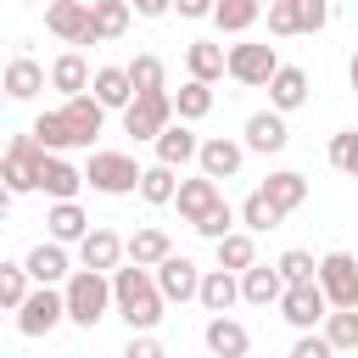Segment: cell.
Listing matches in <instances>:
<instances>
[{
	"label": "cell",
	"mask_w": 358,
	"mask_h": 358,
	"mask_svg": "<svg viewBox=\"0 0 358 358\" xmlns=\"http://www.w3.org/2000/svg\"><path fill=\"white\" fill-rule=\"evenodd\" d=\"M280 274H285V285L319 280V257H313V252H302V246H291V252H280Z\"/></svg>",
	"instance_id": "cell-41"
},
{
	"label": "cell",
	"mask_w": 358,
	"mask_h": 358,
	"mask_svg": "<svg viewBox=\"0 0 358 358\" xmlns=\"http://www.w3.org/2000/svg\"><path fill=\"white\" fill-rule=\"evenodd\" d=\"M134 6V17H162V11H173V0H129Z\"/></svg>",
	"instance_id": "cell-48"
},
{
	"label": "cell",
	"mask_w": 358,
	"mask_h": 358,
	"mask_svg": "<svg viewBox=\"0 0 358 358\" xmlns=\"http://www.w3.org/2000/svg\"><path fill=\"white\" fill-rule=\"evenodd\" d=\"M123 358H168V347H162L151 330H129V347H123Z\"/></svg>",
	"instance_id": "cell-45"
},
{
	"label": "cell",
	"mask_w": 358,
	"mask_h": 358,
	"mask_svg": "<svg viewBox=\"0 0 358 358\" xmlns=\"http://www.w3.org/2000/svg\"><path fill=\"white\" fill-rule=\"evenodd\" d=\"M45 235L62 241V246H78V241L90 235V213H84L78 201H50V213H45Z\"/></svg>",
	"instance_id": "cell-20"
},
{
	"label": "cell",
	"mask_w": 358,
	"mask_h": 358,
	"mask_svg": "<svg viewBox=\"0 0 358 358\" xmlns=\"http://www.w3.org/2000/svg\"><path fill=\"white\" fill-rule=\"evenodd\" d=\"M168 252H173V241H168V229H157V224H145V229L129 235V263H140V268H157Z\"/></svg>",
	"instance_id": "cell-30"
},
{
	"label": "cell",
	"mask_w": 358,
	"mask_h": 358,
	"mask_svg": "<svg viewBox=\"0 0 358 358\" xmlns=\"http://www.w3.org/2000/svg\"><path fill=\"white\" fill-rule=\"evenodd\" d=\"M291 358H336V341L324 330H302L296 347H291Z\"/></svg>",
	"instance_id": "cell-44"
},
{
	"label": "cell",
	"mask_w": 358,
	"mask_h": 358,
	"mask_svg": "<svg viewBox=\"0 0 358 358\" xmlns=\"http://www.w3.org/2000/svg\"><path fill=\"white\" fill-rule=\"evenodd\" d=\"M201 274H207V268H196V263L179 257V252H168V257L157 263V285H162L168 302H190V296H201Z\"/></svg>",
	"instance_id": "cell-13"
},
{
	"label": "cell",
	"mask_w": 358,
	"mask_h": 358,
	"mask_svg": "<svg viewBox=\"0 0 358 358\" xmlns=\"http://www.w3.org/2000/svg\"><path fill=\"white\" fill-rule=\"evenodd\" d=\"M22 263H28L34 285H67V280H73V263H67V246H62V241H39Z\"/></svg>",
	"instance_id": "cell-16"
},
{
	"label": "cell",
	"mask_w": 358,
	"mask_h": 358,
	"mask_svg": "<svg viewBox=\"0 0 358 358\" xmlns=\"http://www.w3.org/2000/svg\"><path fill=\"white\" fill-rule=\"evenodd\" d=\"M268 6L263 0H218V11H213V22H218V34H246L257 17H263Z\"/></svg>",
	"instance_id": "cell-33"
},
{
	"label": "cell",
	"mask_w": 358,
	"mask_h": 358,
	"mask_svg": "<svg viewBox=\"0 0 358 358\" xmlns=\"http://www.w3.org/2000/svg\"><path fill=\"white\" fill-rule=\"evenodd\" d=\"M67 291V319L78 324V330H95L117 302H112V274H101V268H73V280L62 285Z\"/></svg>",
	"instance_id": "cell-3"
},
{
	"label": "cell",
	"mask_w": 358,
	"mask_h": 358,
	"mask_svg": "<svg viewBox=\"0 0 358 358\" xmlns=\"http://www.w3.org/2000/svg\"><path fill=\"white\" fill-rule=\"evenodd\" d=\"M39 90H45V67L34 56H11L6 62V95L11 101H34Z\"/></svg>",
	"instance_id": "cell-29"
},
{
	"label": "cell",
	"mask_w": 358,
	"mask_h": 358,
	"mask_svg": "<svg viewBox=\"0 0 358 358\" xmlns=\"http://www.w3.org/2000/svg\"><path fill=\"white\" fill-rule=\"evenodd\" d=\"M45 162H50V151L39 145V134H34V129H28V134H11V145H6V157H0V179H6V190H11V196L39 190Z\"/></svg>",
	"instance_id": "cell-4"
},
{
	"label": "cell",
	"mask_w": 358,
	"mask_h": 358,
	"mask_svg": "<svg viewBox=\"0 0 358 358\" xmlns=\"http://www.w3.org/2000/svg\"><path fill=\"white\" fill-rule=\"evenodd\" d=\"M319 285L330 308H358V257L352 252H324L319 257Z\"/></svg>",
	"instance_id": "cell-11"
},
{
	"label": "cell",
	"mask_w": 358,
	"mask_h": 358,
	"mask_svg": "<svg viewBox=\"0 0 358 358\" xmlns=\"http://www.w3.org/2000/svg\"><path fill=\"white\" fill-rule=\"evenodd\" d=\"M78 185H90L84 179V168H73L62 151H50V162H45V179H39V190L50 196V201H73L78 196Z\"/></svg>",
	"instance_id": "cell-24"
},
{
	"label": "cell",
	"mask_w": 358,
	"mask_h": 358,
	"mask_svg": "<svg viewBox=\"0 0 358 358\" xmlns=\"http://www.w3.org/2000/svg\"><path fill=\"white\" fill-rule=\"evenodd\" d=\"M280 73V56L274 45H257V39H241L229 45V78L246 84V90H268V78Z\"/></svg>",
	"instance_id": "cell-9"
},
{
	"label": "cell",
	"mask_w": 358,
	"mask_h": 358,
	"mask_svg": "<svg viewBox=\"0 0 358 358\" xmlns=\"http://www.w3.org/2000/svg\"><path fill=\"white\" fill-rule=\"evenodd\" d=\"M173 112H179L185 123H201V117L213 112V84H201V78H185V84L173 90Z\"/></svg>",
	"instance_id": "cell-31"
},
{
	"label": "cell",
	"mask_w": 358,
	"mask_h": 358,
	"mask_svg": "<svg viewBox=\"0 0 358 358\" xmlns=\"http://www.w3.org/2000/svg\"><path fill=\"white\" fill-rule=\"evenodd\" d=\"M28 285H34V274H28V263H0V302L17 313L22 302H28Z\"/></svg>",
	"instance_id": "cell-37"
},
{
	"label": "cell",
	"mask_w": 358,
	"mask_h": 358,
	"mask_svg": "<svg viewBox=\"0 0 358 358\" xmlns=\"http://www.w3.org/2000/svg\"><path fill=\"white\" fill-rule=\"evenodd\" d=\"M173 201H179V218H185V224H196L207 207H218V201H224V190H218V179L196 173V179H179V196H173Z\"/></svg>",
	"instance_id": "cell-22"
},
{
	"label": "cell",
	"mask_w": 358,
	"mask_h": 358,
	"mask_svg": "<svg viewBox=\"0 0 358 358\" xmlns=\"http://www.w3.org/2000/svg\"><path fill=\"white\" fill-rule=\"evenodd\" d=\"M302 101H308V73L280 62V73L268 78V106H274V112H296Z\"/></svg>",
	"instance_id": "cell-27"
},
{
	"label": "cell",
	"mask_w": 358,
	"mask_h": 358,
	"mask_svg": "<svg viewBox=\"0 0 358 358\" xmlns=\"http://www.w3.org/2000/svg\"><path fill=\"white\" fill-rule=\"evenodd\" d=\"M185 67H190V78L218 84V78L229 73V50H224V45H213V39H190V45H185Z\"/></svg>",
	"instance_id": "cell-21"
},
{
	"label": "cell",
	"mask_w": 358,
	"mask_h": 358,
	"mask_svg": "<svg viewBox=\"0 0 358 358\" xmlns=\"http://www.w3.org/2000/svg\"><path fill=\"white\" fill-rule=\"evenodd\" d=\"M173 117H179V112H173V95H168V90H151V95H134V101L123 106V134H134V140H157Z\"/></svg>",
	"instance_id": "cell-8"
},
{
	"label": "cell",
	"mask_w": 358,
	"mask_h": 358,
	"mask_svg": "<svg viewBox=\"0 0 358 358\" xmlns=\"http://www.w3.org/2000/svg\"><path fill=\"white\" fill-rule=\"evenodd\" d=\"M347 84H352V95H358V50H352V62H347Z\"/></svg>",
	"instance_id": "cell-49"
},
{
	"label": "cell",
	"mask_w": 358,
	"mask_h": 358,
	"mask_svg": "<svg viewBox=\"0 0 358 358\" xmlns=\"http://www.w3.org/2000/svg\"><path fill=\"white\" fill-rule=\"evenodd\" d=\"M140 196H145L151 207H168V201L179 196V179H173V168H168V162H151V168L140 173Z\"/></svg>",
	"instance_id": "cell-34"
},
{
	"label": "cell",
	"mask_w": 358,
	"mask_h": 358,
	"mask_svg": "<svg viewBox=\"0 0 358 358\" xmlns=\"http://www.w3.org/2000/svg\"><path fill=\"white\" fill-rule=\"evenodd\" d=\"M330 22V0H302V34H319Z\"/></svg>",
	"instance_id": "cell-46"
},
{
	"label": "cell",
	"mask_w": 358,
	"mask_h": 358,
	"mask_svg": "<svg viewBox=\"0 0 358 358\" xmlns=\"http://www.w3.org/2000/svg\"><path fill=\"white\" fill-rule=\"evenodd\" d=\"M218 246V268H235V274H246L252 263H257V246H252V229H229L224 241H213Z\"/></svg>",
	"instance_id": "cell-32"
},
{
	"label": "cell",
	"mask_w": 358,
	"mask_h": 358,
	"mask_svg": "<svg viewBox=\"0 0 358 358\" xmlns=\"http://www.w3.org/2000/svg\"><path fill=\"white\" fill-rule=\"evenodd\" d=\"M280 319H285V324H296V330L324 324V319H330V296H324V285H319V280L285 285V296H280Z\"/></svg>",
	"instance_id": "cell-10"
},
{
	"label": "cell",
	"mask_w": 358,
	"mask_h": 358,
	"mask_svg": "<svg viewBox=\"0 0 358 358\" xmlns=\"http://www.w3.org/2000/svg\"><path fill=\"white\" fill-rule=\"evenodd\" d=\"M123 257H129V241L117 235V229H90L84 241H78V268H101V274H112V268H123Z\"/></svg>",
	"instance_id": "cell-12"
},
{
	"label": "cell",
	"mask_w": 358,
	"mask_h": 358,
	"mask_svg": "<svg viewBox=\"0 0 358 358\" xmlns=\"http://www.w3.org/2000/svg\"><path fill=\"white\" fill-rule=\"evenodd\" d=\"M173 11H179V17H190V22H201V17H213V11H218V0H173Z\"/></svg>",
	"instance_id": "cell-47"
},
{
	"label": "cell",
	"mask_w": 358,
	"mask_h": 358,
	"mask_svg": "<svg viewBox=\"0 0 358 358\" xmlns=\"http://www.w3.org/2000/svg\"><path fill=\"white\" fill-rule=\"evenodd\" d=\"M151 145H157V162H168V168H185V162H196V157H201V140H196V129H190L185 117H173Z\"/></svg>",
	"instance_id": "cell-15"
},
{
	"label": "cell",
	"mask_w": 358,
	"mask_h": 358,
	"mask_svg": "<svg viewBox=\"0 0 358 358\" xmlns=\"http://www.w3.org/2000/svg\"><path fill=\"white\" fill-rule=\"evenodd\" d=\"M95 84V73H90V62L78 56V50H62L56 62H50V90H62V95H84Z\"/></svg>",
	"instance_id": "cell-25"
},
{
	"label": "cell",
	"mask_w": 358,
	"mask_h": 358,
	"mask_svg": "<svg viewBox=\"0 0 358 358\" xmlns=\"http://www.w3.org/2000/svg\"><path fill=\"white\" fill-rule=\"evenodd\" d=\"M101 123H106V106L95 101V90H84V95H67L56 112H39L34 134H39L45 151H78L101 134Z\"/></svg>",
	"instance_id": "cell-1"
},
{
	"label": "cell",
	"mask_w": 358,
	"mask_h": 358,
	"mask_svg": "<svg viewBox=\"0 0 358 358\" xmlns=\"http://www.w3.org/2000/svg\"><path fill=\"white\" fill-rule=\"evenodd\" d=\"M268 34L274 39L302 34V0H268Z\"/></svg>",
	"instance_id": "cell-39"
},
{
	"label": "cell",
	"mask_w": 358,
	"mask_h": 358,
	"mask_svg": "<svg viewBox=\"0 0 358 358\" xmlns=\"http://www.w3.org/2000/svg\"><path fill=\"white\" fill-rule=\"evenodd\" d=\"M190 229H196V235H207V241H224V235L235 229V207H229V201H218V207H207Z\"/></svg>",
	"instance_id": "cell-43"
},
{
	"label": "cell",
	"mask_w": 358,
	"mask_h": 358,
	"mask_svg": "<svg viewBox=\"0 0 358 358\" xmlns=\"http://www.w3.org/2000/svg\"><path fill=\"white\" fill-rule=\"evenodd\" d=\"M95 101L106 106V112H123L129 101H134V78H129V67H95Z\"/></svg>",
	"instance_id": "cell-26"
},
{
	"label": "cell",
	"mask_w": 358,
	"mask_h": 358,
	"mask_svg": "<svg viewBox=\"0 0 358 358\" xmlns=\"http://www.w3.org/2000/svg\"><path fill=\"white\" fill-rule=\"evenodd\" d=\"M257 190H263V196H268V201H274L280 213H296V207L308 201V179H302L296 168H280V173H268V179H263Z\"/></svg>",
	"instance_id": "cell-28"
},
{
	"label": "cell",
	"mask_w": 358,
	"mask_h": 358,
	"mask_svg": "<svg viewBox=\"0 0 358 358\" xmlns=\"http://www.w3.org/2000/svg\"><path fill=\"white\" fill-rule=\"evenodd\" d=\"M241 162H246V140H229V134H213V140H201V157H196V168H201L207 179H235V173H241Z\"/></svg>",
	"instance_id": "cell-14"
},
{
	"label": "cell",
	"mask_w": 358,
	"mask_h": 358,
	"mask_svg": "<svg viewBox=\"0 0 358 358\" xmlns=\"http://www.w3.org/2000/svg\"><path fill=\"white\" fill-rule=\"evenodd\" d=\"M67 319V291H56V285H34L28 291V302L17 308V336H50L56 324Z\"/></svg>",
	"instance_id": "cell-6"
},
{
	"label": "cell",
	"mask_w": 358,
	"mask_h": 358,
	"mask_svg": "<svg viewBox=\"0 0 358 358\" xmlns=\"http://www.w3.org/2000/svg\"><path fill=\"white\" fill-rule=\"evenodd\" d=\"M324 336L336 341V352H352V347H358V308H330Z\"/></svg>",
	"instance_id": "cell-38"
},
{
	"label": "cell",
	"mask_w": 358,
	"mask_h": 358,
	"mask_svg": "<svg viewBox=\"0 0 358 358\" xmlns=\"http://www.w3.org/2000/svg\"><path fill=\"white\" fill-rule=\"evenodd\" d=\"M90 11H95V34H101V39H123V34H129V17H134L129 0H95Z\"/></svg>",
	"instance_id": "cell-36"
},
{
	"label": "cell",
	"mask_w": 358,
	"mask_h": 358,
	"mask_svg": "<svg viewBox=\"0 0 358 358\" xmlns=\"http://www.w3.org/2000/svg\"><path fill=\"white\" fill-rule=\"evenodd\" d=\"M241 224H246L252 235H263V229H280V224H285V213H280L263 190H252V196L241 201Z\"/></svg>",
	"instance_id": "cell-35"
},
{
	"label": "cell",
	"mask_w": 358,
	"mask_h": 358,
	"mask_svg": "<svg viewBox=\"0 0 358 358\" xmlns=\"http://www.w3.org/2000/svg\"><path fill=\"white\" fill-rule=\"evenodd\" d=\"M45 28L62 39V45H101V34H95V11H90V0H50L45 6Z\"/></svg>",
	"instance_id": "cell-7"
},
{
	"label": "cell",
	"mask_w": 358,
	"mask_h": 358,
	"mask_svg": "<svg viewBox=\"0 0 358 358\" xmlns=\"http://www.w3.org/2000/svg\"><path fill=\"white\" fill-rule=\"evenodd\" d=\"M280 296H285V274H280V263H252V268L241 274V302L268 308V302H280Z\"/></svg>",
	"instance_id": "cell-19"
},
{
	"label": "cell",
	"mask_w": 358,
	"mask_h": 358,
	"mask_svg": "<svg viewBox=\"0 0 358 358\" xmlns=\"http://www.w3.org/2000/svg\"><path fill=\"white\" fill-rule=\"evenodd\" d=\"M112 302H117V319L129 330H157L162 324V285H157V268H140V263H123L112 268Z\"/></svg>",
	"instance_id": "cell-2"
},
{
	"label": "cell",
	"mask_w": 358,
	"mask_h": 358,
	"mask_svg": "<svg viewBox=\"0 0 358 358\" xmlns=\"http://www.w3.org/2000/svg\"><path fill=\"white\" fill-rule=\"evenodd\" d=\"M330 168H336V173H347V179H358V129L330 134Z\"/></svg>",
	"instance_id": "cell-40"
},
{
	"label": "cell",
	"mask_w": 358,
	"mask_h": 358,
	"mask_svg": "<svg viewBox=\"0 0 358 358\" xmlns=\"http://www.w3.org/2000/svg\"><path fill=\"white\" fill-rule=\"evenodd\" d=\"M285 140H291V129H285V112H252L246 117V151H263V157H274V151H285Z\"/></svg>",
	"instance_id": "cell-18"
},
{
	"label": "cell",
	"mask_w": 358,
	"mask_h": 358,
	"mask_svg": "<svg viewBox=\"0 0 358 358\" xmlns=\"http://www.w3.org/2000/svg\"><path fill=\"white\" fill-rule=\"evenodd\" d=\"M90 6H95V0H90Z\"/></svg>",
	"instance_id": "cell-51"
},
{
	"label": "cell",
	"mask_w": 358,
	"mask_h": 358,
	"mask_svg": "<svg viewBox=\"0 0 358 358\" xmlns=\"http://www.w3.org/2000/svg\"><path fill=\"white\" fill-rule=\"evenodd\" d=\"M201 341H207V352H218V358H246V352H252L246 324H241V319H229V313H213V319H207V330H201Z\"/></svg>",
	"instance_id": "cell-17"
},
{
	"label": "cell",
	"mask_w": 358,
	"mask_h": 358,
	"mask_svg": "<svg viewBox=\"0 0 358 358\" xmlns=\"http://www.w3.org/2000/svg\"><path fill=\"white\" fill-rule=\"evenodd\" d=\"M129 78H134V95L168 90V84H162V56H134V62H129Z\"/></svg>",
	"instance_id": "cell-42"
},
{
	"label": "cell",
	"mask_w": 358,
	"mask_h": 358,
	"mask_svg": "<svg viewBox=\"0 0 358 358\" xmlns=\"http://www.w3.org/2000/svg\"><path fill=\"white\" fill-rule=\"evenodd\" d=\"M207 313H229L235 302H241V274L235 268H207L201 274V296H196Z\"/></svg>",
	"instance_id": "cell-23"
},
{
	"label": "cell",
	"mask_w": 358,
	"mask_h": 358,
	"mask_svg": "<svg viewBox=\"0 0 358 358\" xmlns=\"http://www.w3.org/2000/svg\"><path fill=\"white\" fill-rule=\"evenodd\" d=\"M140 162L129 157V151H90V168H84V179H90V190H101V196H129V190H140Z\"/></svg>",
	"instance_id": "cell-5"
},
{
	"label": "cell",
	"mask_w": 358,
	"mask_h": 358,
	"mask_svg": "<svg viewBox=\"0 0 358 358\" xmlns=\"http://www.w3.org/2000/svg\"><path fill=\"white\" fill-rule=\"evenodd\" d=\"M207 358H218V352H207Z\"/></svg>",
	"instance_id": "cell-50"
}]
</instances>
